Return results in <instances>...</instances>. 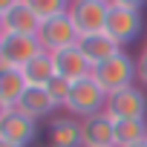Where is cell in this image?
I'll return each instance as SVG.
<instances>
[{
  "label": "cell",
  "mask_w": 147,
  "mask_h": 147,
  "mask_svg": "<svg viewBox=\"0 0 147 147\" xmlns=\"http://www.w3.org/2000/svg\"><path fill=\"white\" fill-rule=\"evenodd\" d=\"M84 147H115V121L107 113L84 118Z\"/></svg>",
  "instance_id": "7c38bea8"
},
{
  "label": "cell",
  "mask_w": 147,
  "mask_h": 147,
  "mask_svg": "<svg viewBox=\"0 0 147 147\" xmlns=\"http://www.w3.org/2000/svg\"><path fill=\"white\" fill-rule=\"evenodd\" d=\"M0 138H6V141H12L18 147H26V144H32L38 138V121L23 115V113H18V110H12L0 121Z\"/></svg>",
  "instance_id": "ba28073f"
},
{
  "label": "cell",
  "mask_w": 147,
  "mask_h": 147,
  "mask_svg": "<svg viewBox=\"0 0 147 147\" xmlns=\"http://www.w3.org/2000/svg\"><path fill=\"white\" fill-rule=\"evenodd\" d=\"M81 35L75 29V23H72L69 12L61 15V18H52V20H43L40 29H38V43L43 52H61V49H69V46H78Z\"/></svg>",
  "instance_id": "3957f363"
},
{
  "label": "cell",
  "mask_w": 147,
  "mask_h": 147,
  "mask_svg": "<svg viewBox=\"0 0 147 147\" xmlns=\"http://www.w3.org/2000/svg\"><path fill=\"white\" fill-rule=\"evenodd\" d=\"M55 58V72L61 78H66V81H81V78H87V75H92V63L84 58V52L78 49V46H69V49H61V52H55L52 55Z\"/></svg>",
  "instance_id": "9c48e42d"
},
{
  "label": "cell",
  "mask_w": 147,
  "mask_h": 147,
  "mask_svg": "<svg viewBox=\"0 0 147 147\" xmlns=\"http://www.w3.org/2000/svg\"><path fill=\"white\" fill-rule=\"evenodd\" d=\"M136 63H138V81L147 87V49H144V52L136 58Z\"/></svg>",
  "instance_id": "44dd1931"
},
{
  "label": "cell",
  "mask_w": 147,
  "mask_h": 147,
  "mask_svg": "<svg viewBox=\"0 0 147 147\" xmlns=\"http://www.w3.org/2000/svg\"><path fill=\"white\" fill-rule=\"evenodd\" d=\"M55 101H52V95L46 92V87H29L26 92H23V98L15 104V110L18 113H23V115H29V118H43V115H52L55 113Z\"/></svg>",
  "instance_id": "5bb4252c"
},
{
  "label": "cell",
  "mask_w": 147,
  "mask_h": 147,
  "mask_svg": "<svg viewBox=\"0 0 147 147\" xmlns=\"http://www.w3.org/2000/svg\"><path fill=\"white\" fill-rule=\"evenodd\" d=\"M107 115L113 121H130V118H144L147 115V95L138 87H127L107 101Z\"/></svg>",
  "instance_id": "8992f818"
},
{
  "label": "cell",
  "mask_w": 147,
  "mask_h": 147,
  "mask_svg": "<svg viewBox=\"0 0 147 147\" xmlns=\"http://www.w3.org/2000/svg\"><path fill=\"white\" fill-rule=\"evenodd\" d=\"M38 52H43L38 38H32V35H3V66L23 69Z\"/></svg>",
  "instance_id": "52a82bcc"
},
{
  "label": "cell",
  "mask_w": 147,
  "mask_h": 147,
  "mask_svg": "<svg viewBox=\"0 0 147 147\" xmlns=\"http://www.w3.org/2000/svg\"><path fill=\"white\" fill-rule=\"evenodd\" d=\"M40 23H43V20L20 0L15 9H9V12L3 15V35H32V38H38Z\"/></svg>",
  "instance_id": "8fae6325"
},
{
  "label": "cell",
  "mask_w": 147,
  "mask_h": 147,
  "mask_svg": "<svg viewBox=\"0 0 147 147\" xmlns=\"http://www.w3.org/2000/svg\"><path fill=\"white\" fill-rule=\"evenodd\" d=\"M130 147H147V141H138V144H130Z\"/></svg>",
  "instance_id": "484cf974"
},
{
  "label": "cell",
  "mask_w": 147,
  "mask_h": 147,
  "mask_svg": "<svg viewBox=\"0 0 147 147\" xmlns=\"http://www.w3.org/2000/svg\"><path fill=\"white\" fill-rule=\"evenodd\" d=\"M69 90H72V81H66V78H61V75H55V78L46 84V92L52 95V101H55L58 107H66V101H69Z\"/></svg>",
  "instance_id": "d6986e66"
},
{
  "label": "cell",
  "mask_w": 147,
  "mask_h": 147,
  "mask_svg": "<svg viewBox=\"0 0 147 147\" xmlns=\"http://www.w3.org/2000/svg\"><path fill=\"white\" fill-rule=\"evenodd\" d=\"M0 32H3V18H0Z\"/></svg>",
  "instance_id": "4316f807"
},
{
  "label": "cell",
  "mask_w": 147,
  "mask_h": 147,
  "mask_svg": "<svg viewBox=\"0 0 147 147\" xmlns=\"http://www.w3.org/2000/svg\"><path fill=\"white\" fill-rule=\"evenodd\" d=\"M0 147H18V144H12V141H6V138H0Z\"/></svg>",
  "instance_id": "d4e9b609"
},
{
  "label": "cell",
  "mask_w": 147,
  "mask_h": 147,
  "mask_svg": "<svg viewBox=\"0 0 147 147\" xmlns=\"http://www.w3.org/2000/svg\"><path fill=\"white\" fill-rule=\"evenodd\" d=\"M144 29V20H141V12H133V9H121V6H113L110 3V18H107V35L118 43V46H127L133 43Z\"/></svg>",
  "instance_id": "5b68a950"
},
{
  "label": "cell",
  "mask_w": 147,
  "mask_h": 147,
  "mask_svg": "<svg viewBox=\"0 0 147 147\" xmlns=\"http://www.w3.org/2000/svg\"><path fill=\"white\" fill-rule=\"evenodd\" d=\"M52 147H84V121L75 115H58L49 127Z\"/></svg>",
  "instance_id": "30bf717a"
},
{
  "label": "cell",
  "mask_w": 147,
  "mask_h": 147,
  "mask_svg": "<svg viewBox=\"0 0 147 147\" xmlns=\"http://www.w3.org/2000/svg\"><path fill=\"white\" fill-rule=\"evenodd\" d=\"M0 66H3V32H0Z\"/></svg>",
  "instance_id": "cb8c5ba5"
},
{
  "label": "cell",
  "mask_w": 147,
  "mask_h": 147,
  "mask_svg": "<svg viewBox=\"0 0 147 147\" xmlns=\"http://www.w3.org/2000/svg\"><path fill=\"white\" fill-rule=\"evenodd\" d=\"M12 110H15V107H12V104H6V101H3V98H0V121H3V118H6V115H9V113H12Z\"/></svg>",
  "instance_id": "603a6c76"
},
{
  "label": "cell",
  "mask_w": 147,
  "mask_h": 147,
  "mask_svg": "<svg viewBox=\"0 0 147 147\" xmlns=\"http://www.w3.org/2000/svg\"><path fill=\"white\" fill-rule=\"evenodd\" d=\"M138 141H147V121L144 118L115 121V147H130Z\"/></svg>",
  "instance_id": "e0dca14e"
},
{
  "label": "cell",
  "mask_w": 147,
  "mask_h": 147,
  "mask_svg": "<svg viewBox=\"0 0 147 147\" xmlns=\"http://www.w3.org/2000/svg\"><path fill=\"white\" fill-rule=\"evenodd\" d=\"M55 75H58V72H55V58H52V52H38V55L23 66V78H26L29 87H46Z\"/></svg>",
  "instance_id": "9a60e30c"
},
{
  "label": "cell",
  "mask_w": 147,
  "mask_h": 147,
  "mask_svg": "<svg viewBox=\"0 0 147 147\" xmlns=\"http://www.w3.org/2000/svg\"><path fill=\"white\" fill-rule=\"evenodd\" d=\"M18 3H20V0H0V18H3V15H6L9 9H15Z\"/></svg>",
  "instance_id": "7402d4cb"
},
{
  "label": "cell",
  "mask_w": 147,
  "mask_h": 147,
  "mask_svg": "<svg viewBox=\"0 0 147 147\" xmlns=\"http://www.w3.org/2000/svg\"><path fill=\"white\" fill-rule=\"evenodd\" d=\"M104 3H110V0H104Z\"/></svg>",
  "instance_id": "83f0119b"
},
{
  "label": "cell",
  "mask_w": 147,
  "mask_h": 147,
  "mask_svg": "<svg viewBox=\"0 0 147 147\" xmlns=\"http://www.w3.org/2000/svg\"><path fill=\"white\" fill-rule=\"evenodd\" d=\"M107 101H110V95L101 90V84H98L92 75H87V78H81V81L72 84L66 110L75 115V118L84 121V118H92V115L107 113Z\"/></svg>",
  "instance_id": "7a4b0ae2"
},
{
  "label": "cell",
  "mask_w": 147,
  "mask_h": 147,
  "mask_svg": "<svg viewBox=\"0 0 147 147\" xmlns=\"http://www.w3.org/2000/svg\"><path fill=\"white\" fill-rule=\"evenodd\" d=\"M92 78L101 84V90H104L107 95H115V92L133 87V81L138 78V63L121 49V52L113 55L110 61L92 66Z\"/></svg>",
  "instance_id": "6da1fadb"
},
{
  "label": "cell",
  "mask_w": 147,
  "mask_h": 147,
  "mask_svg": "<svg viewBox=\"0 0 147 147\" xmlns=\"http://www.w3.org/2000/svg\"><path fill=\"white\" fill-rule=\"evenodd\" d=\"M113 6H121V9H133V12H141V6L147 0H110Z\"/></svg>",
  "instance_id": "ffe728a7"
},
{
  "label": "cell",
  "mask_w": 147,
  "mask_h": 147,
  "mask_svg": "<svg viewBox=\"0 0 147 147\" xmlns=\"http://www.w3.org/2000/svg\"><path fill=\"white\" fill-rule=\"evenodd\" d=\"M23 3L40 18V20H52V18H61L69 12V3L72 0H23Z\"/></svg>",
  "instance_id": "ac0fdd59"
},
{
  "label": "cell",
  "mask_w": 147,
  "mask_h": 147,
  "mask_svg": "<svg viewBox=\"0 0 147 147\" xmlns=\"http://www.w3.org/2000/svg\"><path fill=\"white\" fill-rule=\"evenodd\" d=\"M29 90L26 78H23V69H12V66H0V98L6 104H18L23 98V92Z\"/></svg>",
  "instance_id": "2e32d148"
},
{
  "label": "cell",
  "mask_w": 147,
  "mask_h": 147,
  "mask_svg": "<svg viewBox=\"0 0 147 147\" xmlns=\"http://www.w3.org/2000/svg\"><path fill=\"white\" fill-rule=\"evenodd\" d=\"M69 18L75 23L78 35H98L107 29V18H110V3L104 0H72L69 3Z\"/></svg>",
  "instance_id": "277c9868"
},
{
  "label": "cell",
  "mask_w": 147,
  "mask_h": 147,
  "mask_svg": "<svg viewBox=\"0 0 147 147\" xmlns=\"http://www.w3.org/2000/svg\"><path fill=\"white\" fill-rule=\"evenodd\" d=\"M78 49L84 52V58H87L92 66H98V63H104V61H110L113 55H118V52H121V46H118L107 32L84 35V38L78 40Z\"/></svg>",
  "instance_id": "4fadbf2b"
}]
</instances>
